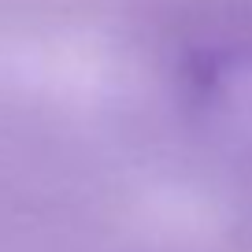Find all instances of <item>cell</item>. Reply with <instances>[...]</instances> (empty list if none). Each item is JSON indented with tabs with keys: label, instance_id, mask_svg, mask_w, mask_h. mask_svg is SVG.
Segmentation results:
<instances>
[{
	"label": "cell",
	"instance_id": "6da1fadb",
	"mask_svg": "<svg viewBox=\"0 0 252 252\" xmlns=\"http://www.w3.org/2000/svg\"><path fill=\"white\" fill-rule=\"evenodd\" d=\"M197 111L252 163V48L204 52L189 67Z\"/></svg>",
	"mask_w": 252,
	"mask_h": 252
}]
</instances>
